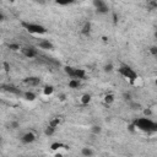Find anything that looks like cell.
I'll list each match as a JSON object with an SVG mask.
<instances>
[{"instance_id":"obj_19","label":"cell","mask_w":157,"mask_h":157,"mask_svg":"<svg viewBox=\"0 0 157 157\" xmlns=\"http://www.w3.org/2000/svg\"><path fill=\"white\" fill-rule=\"evenodd\" d=\"M53 92H54V87H53L52 85H47V86H44V88H43V93H44L45 96H50V94H53Z\"/></svg>"},{"instance_id":"obj_24","label":"cell","mask_w":157,"mask_h":157,"mask_svg":"<svg viewBox=\"0 0 157 157\" xmlns=\"http://www.w3.org/2000/svg\"><path fill=\"white\" fill-rule=\"evenodd\" d=\"M61 147H65V145L61 144V142H53V144L50 145V148H52L53 151H55V150H60Z\"/></svg>"},{"instance_id":"obj_28","label":"cell","mask_w":157,"mask_h":157,"mask_svg":"<svg viewBox=\"0 0 157 157\" xmlns=\"http://www.w3.org/2000/svg\"><path fill=\"white\" fill-rule=\"evenodd\" d=\"M11 129H16V128H18V123H16V121H13V123H11Z\"/></svg>"},{"instance_id":"obj_7","label":"cell","mask_w":157,"mask_h":157,"mask_svg":"<svg viewBox=\"0 0 157 157\" xmlns=\"http://www.w3.org/2000/svg\"><path fill=\"white\" fill-rule=\"evenodd\" d=\"M1 88L4 92H7V93H11L15 96H23V92L13 85H1Z\"/></svg>"},{"instance_id":"obj_31","label":"cell","mask_w":157,"mask_h":157,"mask_svg":"<svg viewBox=\"0 0 157 157\" xmlns=\"http://www.w3.org/2000/svg\"><path fill=\"white\" fill-rule=\"evenodd\" d=\"M153 36H155V38H156V39H157V29H156V31H155V34H153Z\"/></svg>"},{"instance_id":"obj_25","label":"cell","mask_w":157,"mask_h":157,"mask_svg":"<svg viewBox=\"0 0 157 157\" xmlns=\"http://www.w3.org/2000/svg\"><path fill=\"white\" fill-rule=\"evenodd\" d=\"M113 69H114V66H113V64H112V63H109V64H105V65L103 66V70H104V72H112V71H113Z\"/></svg>"},{"instance_id":"obj_12","label":"cell","mask_w":157,"mask_h":157,"mask_svg":"<svg viewBox=\"0 0 157 157\" xmlns=\"http://www.w3.org/2000/svg\"><path fill=\"white\" fill-rule=\"evenodd\" d=\"M80 86H81V80H78V78H70V81H69V87L70 88L76 90Z\"/></svg>"},{"instance_id":"obj_33","label":"cell","mask_w":157,"mask_h":157,"mask_svg":"<svg viewBox=\"0 0 157 157\" xmlns=\"http://www.w3.org/2000/svg\"><path fill=\"white\" fill-rule=\"evenodd\" d=\"M155 83H156V86H157V78H156V81H155Z\"/></svg>"},{"instance_id":"obj_16","label":"cell","mask_w":157,"mask_h":157,"mask_svg":"<svg viewBox=\"0 0 157 157\" xmlns=\"http://www.w3.org/2000/svg\"><path fill=\"white\" fill-rule=\"evenodd\" d=\"M146 6L148 10H156L157 9V1L156 0H146Z\"/></svg>"},{"instance_id":"obj_30","label":"cell","mask_w":157,"mask_h":157,"mask_svg":"<svg viewBox=\"0 0 157 157\" xmlns=\"http://www.w3.org/2000/svg\"><path fill=\"white\" fill-rule=\"evenodd\" d=\"M60 99H61V101H64V99H65V96H64V94H61V96H60Z\"/></svg>"},{"instance_id":"obj_5","label":"cell","mask_w":157,"mask_h":157,"mask_svg":"<svg viewBox=\"0 0 157 157\" xmlns=\"http://www.w3.org/2000/svg\"><path fill=\"white\" fill-rule=\"evenodd\" d=\"M92 4L98 15H107L109 12V6L107 5L104 0H93Z\"/></svg>"},{"instance_id":"obj_15","label":"cell","mask_w":157,"mask_h":157,"mask_svg":"<svg viewBox=\"0 0 157 157\" xmlns=\"http://www.w3.org/2000/svg\"><path fill=\"white\" fill-rule=\"evenodd\" d=\"M55 131H56V128H54V126L48 124V126L44 129V135L45 136H53L55 134Z\"/></svg>"},{"instance_id":"obj_27","label":"cell","mask_w":157,"mask_h":157,"mask_svg":"<svg viewBox=\"0 0 157 157\" xmlns=\"http://www.w3.org/2000/svg\"><path fill=\"white\" fill-rule=\"evenodd\" d=\"M123 97H124V99H125V101L131 102V96H130V93H124V94H123Z\"/></svg>"},{"instance_id":"obj_34","label":"cell","mask_w":157,"mask_h":157,"mask_svg":"<svg viewBox=\"0 0 157 157\" xmlns=\"http://www.w3.org/2000/svg\"><path fill=\"white\" fill-rule=\"evenodd\" d=\"M10 1H11V2H13V1H15V0H10Z\"/></svg>"},{"instance_id":"obj_17","label":"cell","mask_w":157,"mask_h":157,"mask_svg":"<svg viewBox=\"0 0 157 157\" xmlns=\"http://www.w3.org/2000/svg\"><path fill=\"white\" fill-rule=\"evenodd\" d=\"M114 99H115V97H114V94L113 93H108V94H105L104 96V103L105 104H112L113 102H114Z\"/></svg>"},{"instance_id":"obj_13","label":"cell","mask_w":157,"mask_h":157,"mask_svg":"<svg viewBox=\"0 0 157 157\" xmlns=\"http://www.w3.org/2000/svg\"><path fill=\"white\" fill-rule=\"evenodd\" d=\"M81 155L85 156V157H91V156L94 155V151L91 147H82L81 148Z\"/></svg>"},{"instance_id":"obj_26","label":"cell","mask_w":157,"mask_h":157,"mask_svg":"<svg viewBox=\"0 0 157 157\" xmlns=\"http://www.w3.org/2000/svg\"><path fill=\"white\" fill-rule=\"evenodd\" d=\"M150 53H151L153 56H156V58H157V47H156V45L151 47V48H150Z\"/></svg>"},{"instance_id":"obj_3","label":"cell","mask_w":157,"mask_h":157,"mask_svg":"<svg viewBox=\"0 0 157 157\" xmlns=\"http://www.w3.org/2000/svg\"><path fill=\"white\" fill-rule=\"evenodd\" d=\"M118 72H119L124 78L129 80L130 82H134V81H136V80L139 78L137 72H136L131 66H129V65H126V64H121V65L118 67Z\"/></svg>"},{"instance_id":"obj_6","label":"cell","mask_w":157,"mask_h":157,"mask_svg":"<svg viewBox=\"0 0 157 157\" xmlns=\"http://www.w3.org/2000/svg\"><path fill=\"white\" fill-rule=\"evenodd\" d=\"M20 52L22 53L23 56H26L28 59L36 58L38 55V49H37V47H33V45H25V47L21 48Z\"/></svg>"},{"instance_id":"obj_2","label":"cell","mask_w":157,"mask_h":157,"mask_svg":"<svg viewBox=\"0 0 157 157\" xmlns=\"http://www.w3.org/2000/svg\"><path fill=\"white\" fill-rule=\"evenodd\" d=\"M21 26L31 34H36V36H42V34H45L48 32V29L43 26V25H39V23H36V22H29V21H22L21 22Z\"/></svg>"},{"instance_id":"obj_20","label":"cell","mask_w":157,"mask_h":157,"mask_svg":"<svg viewBox=\"0 0 157 157\" xmlns=\"http://www.w3.org/2000/svg\"><path fill=\"white\" fill-rule=\"evenodd\" d=\"M76 0H55V4L60 5V6H67V5H71L74 4Z\"/></svg>"},{"instance_id":"obj_32","label":"cell","mask_w":157,"mask_h":157,"mask_svg":"<svg viewBox=\"0 0 157 157\" xmlns=\"http://www.w3.org/2000/svg\"><path fill=\"white\" fill-rule=\"evenodd\" d=\"M36 1H40V2H43V1H44V0H36Z\"/></svg>"},{"instance_id":"obj_21","label":"cell","mask_w":157,"mask_h":157,"mask_svg":"<svg viewBox=\"0 0 157 157\" xmlns=\"http://www.w3.org/2000/svg\"><path fill=\"white\" fill-rule=\"evenodd\" d=\"M60 123H61V119H60L59 117H55V118H53V119L49 121V125H52V126H54V128L58 129V126L60 125Z\"/></svg>"},{"instance_id":"obj_10","label":"cell","mask_w":157,"mask_h":157,"mask_svg":"<svg viewBox=\"0 0 157 157\" xmlns=\"http://www.w3.org/2000/svg\"><path fill=\"white\" fill-rule=\"evenodd\" d=\"M23 83L27 86H31V87H36L40 83V78L38 76H28V77L23 78Z\"/></svg>"},{"instance_id":"obj_18","label":"cell","mask_w":157,"mask_h":157,"mask_svg":"<svg viewBox=\"0 0 157 157\" xmlns=\"http://www.w3.org/2000/svg\"><path fill=\"white\" fill-rule=\"evenodd\" d=\"M91 99H92V97H91V94H88V93H85V94H82V97H81V103L83 104V105H86V104H88L90 102H91Z\"/></svg>"},{"instance_id":"obj_4","label":"cell","mask_w":157,"mask_h":157,"mask_svg":"<svg viewBox=\"0 0 157 157\" xmlns=\"http://www.w3.org/2000/svg\"><path fill=\"white\" fill-rule=\"evenodd\" d=\"M65 74L70 77V78H78V80H85L86 78V71L85 69H80V67H74V66H65L64 67Z\"/></svg>"},{"instance_id":"obj_29","label":"cell","mask_w":157,"mask_h":157,"mask_svg":"<svg viewBox=\"0 0 157 157\" xmlns=\"http://www.w3.org/2000/svg\"><path fill=\"white\" fill-rule=\"evenodd\" d=\"M145 114H151V110L150 109H145Z\"/></svg>"},{"instance_id":"obj_11","label":"cell","mask_w":157,"mask_h":157,"mask_svg":"<svg viewBox=\"0 0 157 157\" xmlns=\"http://www.w3.org/2000/svg\"><path fill=\"white\" fill-rule=\"evenodd\" d=\"M91 31H92V25H91V22L86 21V22L83 23L82 28H81V33H82L83 36H90V34H91Z\"/></svg>"},{"instance_id":"obj_23","label":"cell","mask_w":157,"mask_h":157,"mask_svg":"<svg viewBox=\"0 0 157 157\" xmlns=\"http://www.w3.org/2000/svg\"><path fill=\"white\" fill-rule=\"evenodd\" d=\"M7 48H9L10 50H12V52L21 50V47H20V44H17V43H10V44H7Z\"/></svg>"},{"instance_id":"obj_22","label":"cell","mask_w":157,"mask_h":157,"mask_svg":"<svg viewBox=\"0 0 157 157\" xmlns=\"http://www.w3.org/2000/svg\"><path fill=\"white\" fill-rule=\"evenodd\" d=\"M91 132L93 135H99L102 132V128L99 125H93V126H91Z\"/></svg>"},{"instance_id":"obj_1","label":"cell","mask_w":157,"mask_h":157,"mask_svg":"<svg viewBox=\"0 0 157 157\" xmlns=\"http://www.w3.org/2000/svg\"><path fill=\"white\" fill-rule=\"evenodd\" d=\"M134 125L136 126L137 130L142 131V132H147V134H153L157 132V121L152 120L148 117H142V118H137L134 121Z\"/></svg>"},{"instance_id":"obj_8","label":"cell","mask_w":157,"mask_h":157,"mask_svg":"<svg viewBox=\"0 0 157 157\" xmlns=\"http://www.w3.org/2000/svg\"><path fill=\"white\" fill-rule=\"evenodd\" d=\"M36 139H37V136L33 131H27L21 136V142L25 145H29V144H33L36 141Z\"/></svg>"},{"instance_id":"obj_14","label":"cell","mask_w":157,"mask_h":157,"mask_svg":"<svg viewBox=\"0 0 157 157\" xmlns=\"http://www.w3.org/2000/svg\"><path fill=\"white\" fill-rule=\"evenodd\" d=\"M36 93L34 92H32V91H26V92H23V98L26 99V101H34L36 99Z\"/></svg>"},{"instance_id":"obj_9","label":"cell","mask_w":157,"mask_h":157,"mask_svg":"<svg viewBox=\"0 0 157 157\" xmlns=\"http://www.w3.org/2000/svg\"><path fill=\"white\" fill-rule=\"evenodd\" d=\"M37 47L40 49H45V50H53L54 49V44L49 39H39L37 42Z\"/></svg>"}]
</instances>
